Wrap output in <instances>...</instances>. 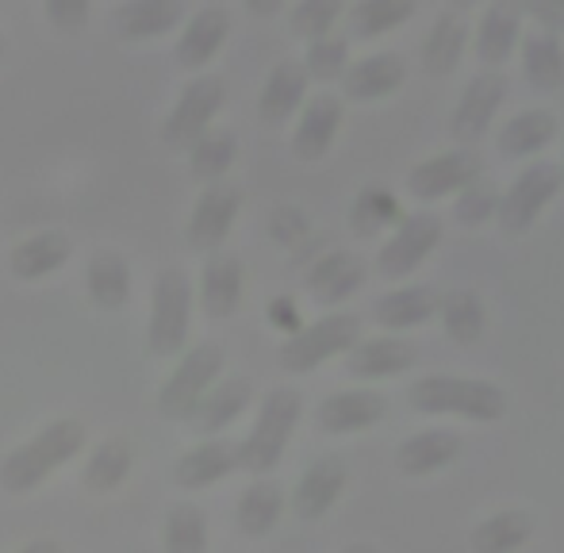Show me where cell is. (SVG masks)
Instances as JSON below:
<instances>
[{"label": "cell", "instance_id": "8992f818", "mask_svg": "<svg viewBox=\"0 0 564 553\" xmlns=\"http://www.w3.org/2000/svg\"><path fill=\"white\" fill-rule=\"evenodd\" d=\"M460 449V434L457 431H442V426H431V431L411 434L400 446L395 462H400L403 473H434L442 465H449Z\"/></svg>", "mask_w": 564, "mask_h": 553}, {"label": "cell", "instance_id": "7a4b0ae2", "mask_svg": "<svg viewBox=\"0 0 564 553\" xmlns=\"http://www.w3.org/2000/svg\"><path fill=\"white\" fill-rule=\"evenodd\" d=\"M557 188H561V170L553 162H534L530 170H522L519 181L499 200V224H503V231H522V227L534 224V216L553 200Z\"/></svg>", "mask_w": 564, "mask_h": 553}, {"label": "cell", "instance_id": "6da1fadb", "mask_svg": "<svg viewBox=\"0 0 564 553\" xmlns=\"http://www.w3.org/2000/svg\"><path fill=\"white\" fill-rule=\"evenodd\" d=\"M411 408L419 412H457L468 419H499L507 412V392L488 381L434 373L411 384Z\"/></svg>", "mask_w": 564, "mask_h": 553}, {"label": "cell", "instance_id": "2e32d148", "mask_svg": "<svg viewBox=\"0 0 564 553\" xmlns=\"http://www.w3.org/2000/svg\"><path fill=\"white\" fill-rule=\"evenodd\" d=\"M499 208V193L488 177H473L465 188L457 193V204H453V216L460 224H484L488 216H496Z\"/></svg>", "mask_w": 564, "mask_h": 553}, {"label": "cell", "instance_id": "5bb4252c", "mask_svg": "<svg viewBox=\"0 0 564 553\" xmlns=\"http://www.w3.org/2000/svg\"><path fill=\"white\" fill-rule=\"evenodd\" d=\"M442 315H446V330L457 343H476L484 330V304L476 292L460 289V292H449L446 304H442Z\"/></svg>", "mask_w": 564, "mask_h": 553}, {"label": "cell", "instance_id": "ba28073f", "mask_svg": "<svg viewBox=\"0 0 564 553\" xmlns=\"http://www.w3.org/2000/svg\"><path fill=\"white\" fill-rule=\"evenodd\" d=\"M530 527H534V519H530L527 511H519V508L496 511V516H488L473 531V550L476 553H511L514 546L527 542Z\"/></svg>", "mask_w": 564, "mask_h": 553}, {"label": "cell", "instance_id": "7c38bea8", "mask_svg": "<svg viewBox=\"0 0 564 553\" xmlns=\"http://www.w3.org/2000/svg\"><path fill=\"white\" fill-rule=\"evenodd\" d=\"M434 312V292L426 284H408V289L392 292L377 304V315L392 327H411V323H423Z\"/></svg>", "mask_w": 564, "mask_h": 553}, {"label": "cell", "instance_id": "30bf717a", "mask_svg": "<svg viewBox=\"0 0 564 553\" xmlns=\"http://www.w3.org/2000/svg\"><path fill=\"white\" fill-rule=\"evenodd\" d=\"M460 46H465V20L457 12H442L434 23L431 39L423 46V62L431 74H449L460 58Z\"/></svg>", "mask_w": 564, "mask_h": 553}, {"label": "cell", "instance_id": "5b68a950", "mask_svg": "<svg viewBox=\"0 0 564 553\" xmlns=\"http://www.w3.org/2000/svg\"><path fill=\"white\" fill-rule=\"evenodd\" d=\"M507 82L499 74H476L460 93V105L453 112V135L457 139H480L484 128L491 123L496 108L503 105Z\"/></svg>", "mask_w": 564, "mask_h": 553}, {"label": "cell", "instance_id": "3957f363", "mask_svg": "<svg viewBox=\"0 0 564 553\" xmlns=\"http://www.w3.org/2000/svg\"><path fill=\"white\" fill-rule=\"evenodd\" d=\"M473 177H480V158L473 150H449V154L426 158L408 173V193L434 200V196H446L449 188H465Z\"/></svg>", "mask_w": 564, "mask_h": 553}, {"label": "cell", "instance_id": "8fae6325", "mask_svg": "<svg viewBox=\"0 0 564 553\" xmlns=\"http://www.w3.org/2000/svg\"><path fill=\"white\" fill-rule=\"evenodd\" d=\"M553 131H557L553 112L530 108V112H519L503 128V135H499V150H503V154H530V150L545 147V142L553 139Z\"/></svg>", "mask_w": 564, "mask_h": 553}, {"label": "cell", "instance_id": "9c48e42d", "mask_svg": "<svg viewBox=\"0 0 564 553\" xmlns=\"http://www.w3.org/2000/svg\"><path fill=\"white\" fill-rule=\"evenodd\" d=\"M514 39H519V8L511 4H491L480 15V31H476V54L484 62H503L511 54Z\"/></svg>", "mask_w": 564, "mask_h": 553}, {"label": "cell", "instance_id": "9a60e30c", "mask_svg": "<svg viewBox=\"0 0 564 553\" xmlns=\"http://www.w3.org/2000/svg\"><path fill=\"white\" fill-rule=\"evenodd\" d=\"M408 66H403L400 54H377V58H365V66L354 74V93L357 97H380V93L395 89L403 82Z\"/></svg>", "mask_w": 564, "mask_h": 553}, {"label": "cell", "instance_id": "277c9868", "mask_svg": "<svg viewBox=\"0 0 564 553\" xmlns=\"http://www.w3.org/2000/svg\"><path fill=\"white\" fill-rule=\"evenodd\" d=\"M438 235H442V219L431 216V212L403 216L400 231L392 235V242H388L384 254H380V265H384L388 273H411L426 254H431Z\"/></svg>", "mask_w": 564, "mask_h": 553}, {"label": "cell", "instance_id": "e0dca14e", "mask_svg": "<svg viewBox=\"0 0 564 553\" xmlns=\"http://www.w3.org/2000/svg\"><path fill=\"white\" fill-rule=\"evenodd\" d=\"M365 15H369V23H365L369 31H365V35H372V31L392 28V23L408 20L411 4H408V0H392V4H369V8H365Z\"/></svg>", "mask_w": 564, "mask_h": 553}, {"label": "cell", "instance_id": "4fadbf2b", "mask_svg": "<svg viewBox=\"0 0 564 553\" xmlns=\"http://www.w3.org/2000/svg\"><path fill=\"white\" fill-rule=\"evenodd\" d=\"M419 350L411 343H400V338H380V343H369L361 354L354 358V373H400V369L415 366Z\"/></svg>", "mask_w": 564, "mask_h": 553}, {"label": "cell", "instance_id": "52a82bcc", "mask_svg": "<svg viewBox=\"0 0 564 553\" xmlns=\"http://www.w3.org/2000/svg\"><path fill=\"white\" fill-rule=\"evenodd\" d=\"M522 62H527V77L534 89L550 93L564 82V51L561 39L553 31H534L527 35V46H522Z\"/></svg>", "mask_w": 564, "mask_h": 553}]
</instances>
